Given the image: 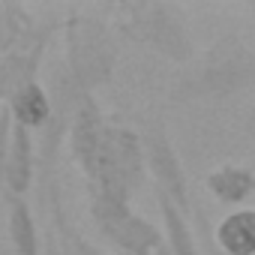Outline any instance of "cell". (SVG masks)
Masks as SVG:
<instances>
[{
  "instance_id": "6da1fadb",
  "label": "cell",
  "mask_w": 255,
  "mask_h": 255,
  "mask_svg": "<svg viewBox=\"0 0 255 255\" xmlns=\"http://www.w3.org/2000/svg\"><path fill=\"white\" fill-rule=\"evenodd\" d=\"M66 150L84 177L87 195H108L132 204L135 192L150 177L144 135L132 126L111 120L96 96H87L78 105Z\"/></svg>"
},
{
  "instance_id": "7a4b0ae2",
  "label": "cell",
  "mask_w": 255,
  "mask_h": 255,
  "mask_svg": "<svg viewBox=\"0 0 255 255\" xmlns=\"http://www.w3.org/2000/svg\"><path fill=\"white\" fill-rule=\"evenodd\" d=\"M63 57L54 69V81L72 87L81 96H96L111 84L120 60V36L99 6L69 9L63 18Z\"/></svg>"
},
{
  "instance_id": "3957f363",
  "label": "cell",
  "mask_w": 255,
  "mask_h": 255,
  "mask_svg": "<svg viewBox=\"0 0 255 255\" xmlns=\"http://www.w3.org/2000/svg\"><path fill=\"white\" fill-rule=\"evenodd\" d=\"M249 90H255V48L237 33H222L174 75L168 99L174 105L228 102Z\"/></svg>"
},
{
  "instance_id": "277c9868",
  "label": "cell",
  "mask_w": 255,
  "mask_h": 255,
  "mask_svg": "<svg viewBox=\"0 0 255 255\" xmlns=\"http://www.w3.org/2000/svg\"><path fill=\"white\" fill-rule=\"evenodd\" d=\"M105 18L111 21L114 33L138 45L168 63H177L180 69L198 57V45L186 18V9L180 3L165 0H120V3H102L99 6Z\"/></svg>"
},
{
  "instance_id": "5b68a950",
  "label": "cell",
  "mask_w": 255,
  "mask_h": 255,
  "mask_svg": "<svg viewBox=\"0 0 255 255\" xmlns=\"http://www.w3.org/2000/svg\"><path fill=\"white\" fill-rule=\"evenodd\" d=\"M60 33L63 18H39L15 0L0 3V96L6 99L21 84L42 81L45 54Z\"/></svg>"
},
{
  "instance_id": "8992f818",
  "label": "cell",
  "mask_w": 255,
  "mask_h": 255,
  "mask_svg": "<svg viewBox=\"0 0 255 255\" xmlns=\"http://www.w3.org/2000/svg\"><path fill=\"white\" fill-rule=\"evenodd\" d=\"M87 216L99 240H105L117 255H174L165 231L135 213L129 201L87 195Z\"/></svg>"
},
{
  "instance_id": "52a82bcc",
  "label": "cell",
  "mask_w": 255,
  "mask_h": 255,
  "mask_svg": "<svg viewBox=\"0 0 255 255\" xmlns=\"http://www.w3.org/2000/svg\"><path fill=\"white\" fill-rule=\"evenodd\" d=\"M144 135V150H147V174L153 180V192L159 198H168L180 213H186L189 219H195V198H192V186L183 168V159L171 141V132L162 120H153Z\"/></svg>"
},
{
  "instance_id": "ba28073f",
  "label": "cell",
  "mask_w": 255,
  "mask_h": 255,
  "mask_svg": "<svg viewBox=\"0 0 255 255\" xmlns=\"http://www.w3.org/2000/svg\"><path fill=\"white\" fill-rule=\"evenodd\" d=\"M36 174L39 150L33 144V132L3 111V195L27 198Z\"/></svg>"
},
{
  "instance_id": "9c48e42d",
  "label": "cell",
  "mask_w": 255,
  "mask_h": 255,
  "mask_svg": "<svg viewBox=\"0 0 255 255\" xmlns=\"http://www.w3.org/2000/svg\"><path fill=\"white\" fill-rule=\"evenodd\" d=\"M3 111L27 126L30 132H42L45 126L51 123V114H54V102H51V90L42 84V81H30V84H21L15 93H9L3 99Z\"/></svg>"
},
{
  "instance_id": "30bf717a",
  "label": "cell",
  "mask_w": 255,
  "mask_h": 255,
  "mask_svg": "<svg viewBox=\"0 0 255 255\" xmlns=\"http://www.w3.org/2000/svg\"><path fill=\"white\" fill-rule=\"evenodd\" d=\"M204 189L213 195V201H219L231 210H240L255 195V171L249 165L222 162L204 174Z\"/></svg>"
},
{
  "instance_id": "8fae6325",
  "label": "cell",
  "mask_w": 255,
  "mask_h": 255,
  "mask_svg": "<svg viewBox=\"0 0 255 255\" xmlns=\"http://www.w3.org/2000/svg\"><path fill=\"white\" fill-rule=\"evenodd\" d=\"M42 189V201L48 204V222H51V231L63 240V246L69 249V255H105L93 240H87L75 225L72 219L66 216V207H63V195H60V186L57 180H48V183H39Z\"/></svg>"
},
{
  "instance_id": "7c38bea8",
  "label": "cell",
  "mask_w": 255,
  "mask_h": 255,
  "mask_svg": "<svg viewBox=\"0 0 255 255\" xmlns=\"http://www.w3.org/2000/svg\"><path fill=\"white\" fill-rule=\"evenodd\" d=\"M213 240L222 255H255V207L228 210L213 225Z\"/></svg>"
},
{
  "instance_id": "4fadbf2b",
  "label": "cell",
  "mask_w": 255,
  "mask_h": 255,
  "mask_svg": "<svg viewBox=\"0 0 255 255\" xmlns=\"http://www.w3.org/2000/svg\"><path fill=\"white\" fill-rule=\"evenodd\" d=\"M156 207H159L162 231H165V237H168L171 252H174V255H204L201 237H198V231L192 228L189 216L180 213L168 198H159V195H156Z\"/></svg>"
},
{
  "instance_id": "5bb4252c",
  "label": "cell",
  "mask_w": 255,
  "mask_h": 255,
  "mask_svg": "<svg viewBox=\"0 0 255 255\" xmlns=\"http://www.w3.org/2000/svg\"><path fill=\"white\" fill-rule=\"evenodd\" d=\"M195 231H198V237H201L204 255H222L219 246H216V240H213V225H210V219H207L198 207H195Z\"/></svg>"
},
{
  "instance_id": "9a60e30c",
  "label": "cell",
  "mask_w": 255,
  "mask_h": 255,
  "mask_svg": "<svg viewBox=\"0 0 255 255\" xmlns=\"http://www.w3.org/2000/svg\"><path fill=\"white\" fill-rule=\"evenodd\" d=\"M246 135L249 138H255V102L249 105V111H246Z\"/></svg>"
},
{
  "instance_id": "2e32d148",
  "label": "cell",
  "mask_w": 255,
  "mask_h": 255,
  "mask_svg": "<svg viewBox=\"0 0 255 255\" xmlns=\"http://www.w3.org/2000/svg\"><path fill=\"white\" fill-rule=\"evenodd\" d=\"M45 252H48V255H60V246H57V237H54V231H48V243H45Z\"/></svg>"
},
{
  "instance_id": "e0dca14e",
  "label": "cell",
  "mask_w": 255,
  "mask_h": 255,
  "mask_svg": "<svg viewBox=\"0 0 255 255\" xmlns=\"http://www.w3.org/2000/svg\"><path fill=\"white\" fill-rule=\"evenodd\" d=\"M54 237H57V234H54ZM57 246H60V255H69V249L63 246V240H60V237H57Z\"/></svg>"
},
{
  "instance_id": "ac0fdd59",
  "label": "cell",
  "mask_w": 255,
  "mask_h": 255,
  "mask_svg": "<svg viewBox=\"0 0 255 255\" xmlns=\"http://www.w3.org/2000/svg\"><path fill=\"white\" fill-rule=\"evenodd\" d=\"M0 255H12V252H9V249H3V252H0Z\"/></svg>"
}]
</instances>
